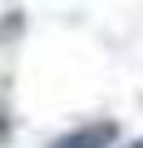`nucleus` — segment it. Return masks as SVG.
<instances>
[{
    "label": "nucleus",
    "mask_w": 143,
    "mask_h": 148,
    "mask_svg": "<svg viewBox=\"0 0 143 148\" xmlns=\"http://www.w3.org/2000/svg\"><path fill=\"white\" fill-rule=\"evenodd\" d=\"M104 144H113V122H96V126H83V131H74V135L56 139L52 148H104Z\"/></svg>",
    "instance_id": "1"
},
{
    "label": "nucleus",
    "mask_w": 143,
    "mask_h": 148,
    "mask_svg": "<svg viewBox=\"0 0 143 148\" xmlns=\"http://www.w3.org/2000/svg\"><path fill=\"white\" fill-rule=\"evenodd\" d=\"M130 148H143V144H130Z\"/></svg>",
    "instance_id": "2"
}]
</instances>
